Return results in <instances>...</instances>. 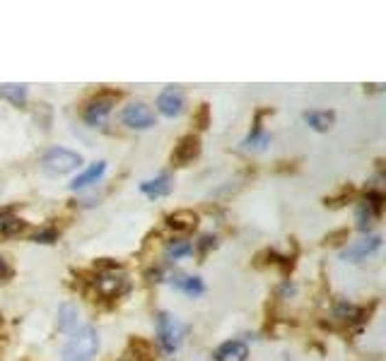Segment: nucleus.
Listing matches in <instances>:
<instances>
[{
    "label": "nucleus",
    "mask_w": 386,
    "mask_h": 361,
    "mask_svg": "<svg viewBox=\"0 0 386 361\" xmlns=\"http://www.w3.org/2000/svg\"><path fill=\"white\" fill-rule=\"evenodd\" d=\"M268 142H271V135H268V132L256 123V126L251 128V135H249L247 140L242 142V150H247V152H261V150H266V147H268Z\"/></svg>",
    "instance_id": "18"
},
{
    "label": "nucleus",
    "mask_w": 386,
    "mask_h": 361,
    "mask_svg": "<svg viewBox=\"0 0 386 361\" xmlns=\"http://www.w3.org/2000/svg\"><path fill=\"white\" fill-rule=\"evenodd\" d=\"M8 275H10V270H8V265H5V260L0 258V279H5Z\"/></svg>",
    "instance_id": "28"
},
{
    "label": "nucleus",
    "mask_w": 386,
    "mask_h": 361,
    "mask_svg": "<svg viewBox=\"0 0 386 361\" xmlns=\"http://www.w3.org/2000/svg\"><path fill=\"white\" fill-rule=\"evenodd\" d=\"M193 253V244H188V241H169L167 244V255L174 260L183 258V255H191Z\"/></svg>",
    "instance_id": "22"
},
{
    "label": "nucleus",
    "mask_w": 386,
    "mask_h": 361,
    "mask_svg": "<svg viewBox=\"0 0 386 361\" xmlns=\"http://www.w3.org/2000/svg\"><path fill=\"white\" fill-rule=\"evenodd\" d=\"M249 356V347L239 340H227L213 351L215 361H247Z\"/></svg>",
    "instance_id": "10"
},
{
    "label": "nucleus",
    "mask_w": 386,
    "mask_h": 361,
    "mask_svg": "<svg viewBox=\"0 0 386 361\" xmlns=\"http://www.w3.org/2000/svg\"><path fill=\"white\" fill-rule=\"evenodd\" d=\"M22 220H15L8 212H0V236H12L17 231H22Z\"/></svg>",
    "instance_id": "20"
},
{
    "label": "nucleus",
    "mask_w": 386,
    "mask_h": 361,
    "mask_svg": "<svg viewBox=\"0 0 386 361\" xmlns=\"http://www.w3.org/2000/svg\"><path fill=\"white\" fill-rule=\"evenodd\" d=\"M140 191L145 193L148 198H164L172 193V178L167 174L157 176V178H150L140 183Z\"/></svg>",
    "instance_id": "15"
},
{
    "label": "nucleus",
    "mask_w": 386,
    "mask_h": 361,
    "mask_svg": "<svg viewBox=\"0 0 386 361\" xmlns=\"http://www.w3.org/2000/svg\"><path fill=\"white\" fill-rule=\"evenodd\" d=\"M0 99H8L12 106L22 108L27 104V87L25 84H3L0 87Z\"/></svg>",
    "instance_id": "19"
},
{
    "label": "nucleus",
    "mask_w": 386,
    "mask_h": 361,
    "mask_svg": "<svg viewBox=\"0 0 386 361\" xmlns=\"http://www.w3.org/2000/svg\"><path fill=\"white\" fill-rule=\"evenodd\" d=\"M355 220H357V229L367 231L372 226V222L376 220V215L365 205V202H360V205H357V210H355Z\"/></svg>",
    "instance_id": "21"
},
{
    "label": "nucleus",
    "mask_w": 386,
    "mask_h": 361,
    "mask_svg": "<svg viewBox=\"0 0 386 361\" xmlns=\"http://www.w3.org/2000/svg\"><path fill=\"white\" fill-rule=\"evenodd\" d=\"M304 123H307L312 130L326 132V130H331L333 123H336V113L333 111H307L304 113Z\"/></svg>",
    "instance_id": "16"
},
{
    "label": "nucleus",
    "mask_w": 386,
    "mask_h": 361,
    "mask_svg": "<svg viewBox=\"0 0 386 361\" xmlns=\"http://www.w3.org/2000/svg\"><path fill=\"white\" fill-rule=\"evenodd\" d=\"M210 246L215 248V236H203V239H201V244H198V248L201 251H208Z\"/></svg>",
    "instance_id": "26"
},
{
    "label": "nucleus",
    "mask_w": 386,
    "mask_h": 361,
    "mask_svg": "<svg viewBox=\"0 0 386 361\" xmlns=\"http://www.w3.org/2000/svg\"><path fill=\"white\" fill-rule=\"evenodd\" d=\"M362 202H365V205L370 207V210L374 212L376 217H379V215H381V210H384V193H379V191H370V193H367V196H365V200H362Z\"/></svg>",
    "instance_id": "23"
},
{
    "label": "nucleus",
    "mask_w": 386,
    "mask_h": 361,
    "mask_svg": "<svg viewBox=\"0 0 386 361\" xmlns=\"http://www.w3.org/2000/svg\"><path fill=\"white\" fill-rule=\"evenodd\" d=\"M183 335H186V325L177 316L167 311L157 313V342L167 354H174L181 347Z\"/></svg>",
    "instance_id": "2"
},
{
    "label": "nucleus",
    "mask_w": 386,
    "mask_h": 361,
    "mask_svg": "<svg viewBox=\"0 0 386 361\" xmlns=\"http://www.w3.org/2000/svg\"><path fill=\"white\" fill-rule=\"evenodd\" d=\"M183 106H186V97L179 87H167L157 97V111L167 118H177L183 111Z\"/></svg>",
    "instance_id": "9"
},
{
    "label": "nucleus",
    "mask_w": 386,
    "mask_h": 361,
    "mask_svg": "<svg viewBox=\"0 0 386 361\" xmlns=\"http://www.w3.org/2000/svg\"><path fill=\"white\" fill-rule=\"evenodd\" d=\"M167 224L172 226L174 231H179V234H186V231L196 229V224H198V215L191 210H177L167 217Z\"/></svg>",
    "instance_id": "14"
},
{
    "label": "nucleus",
    "mask_w": 386,
    "mask_h": 361,
    "mask_svg": "<svg viewBox=\"0 0 386 361\" xmlns=\"http://www.w3.org/2000/svg\"><path fill=\"white\" fill-rule=\"evenodd\" d=\"M155 359V349L150 342L140 340V337H133L128 342V349L121 356V361H152Z\"/></svg>",
    "instance_id": "13"
},
{
    "label": "nucleus",
    "mask_w": 386,
    "mask_h": 361,
    "mask_svg": "<svg viewBox=\"0 0 386 361\" xmlns=\"http://www.w3.org/2000/svg\"><path fill=\"white\" fill-rule=\"evenodd\" d=\"M201 154V140L198 135H183L181 140L174 145L172 152V164L174 166H186L191 164L196 156Z\"/></svg>",
    "instance_id": "8"
},
{
    "label": "nucleus",
    "mask_w": 386,
    "mask_h": 361,
    "mask_svg": "<svg viewBox=\"0 0 386 361\" xmlns=\"http://www.w3.org/2000/svg\"><path fill=\"white\" fill-rule=\"evenodd\" d=\"M80 164H82V156H80L78 152L65 150V147H54V150L46 152L44 159H41L44 171L46 174H54V176L70 174V171H75Z\"/></svg>",
    "instance_id": "3"
},
{
    "label": "nucleus",
    "mask_w": 386,
    "mask_h": 361,
    "mask_svg": "<svg viewBox=\"0 0 386 361\" xmlns=\"http://www.w3.org/2000/svg\"><path fill=\"white\" fill-rule=\"evenodd\" d=\"M104 171H106V161H97V164H92L89 169H84L82 174H78L73 180H70V191H82V188L94 186V183L104 176Z\"/></svg>",
    "instance_id": "11"
},
{
    "label": "nucleus",
    "mask_w": 386,
    "mask_h": 361,
    "mask_svg": "<svg viewBox=\"0 0 386 361\" xmlns=\"http://www.w3.org/2000/svg\"><path fill=\"white\" fill-rule=\"evenodd\" d=\"M121 121L128 128H133V130H148V128L155 126V113L148 104L133 102L121 111Z\"/></svg>",
    "instance_id": "6"
},
{
    "label": "nucleus",
    "mask_w": 386,
    "mask_h": 361,
    "mask_svg": "<svg viewBox=\"0 0 386 361\" xmlns=\"http://www.w3.org/2000/svg\"><path fill=\"white\" fill-rule=\"evenodd\" d=\"M78 318H80L78 306H73V303H63V306L58 308L56 325H58L60 332H75L78 330Z\"/></svg>",
    "instance_id": "17"
},
{
    "label": "nucleus",
    "mask_w": 386,
    "mask_h": 361,
    "mask_svg": "<svg viewBox=\"0 0 386 361\" xmlns=\"http://www.w3.org/2000/svg\"><path fill=\"white\" fill-rule=\"evenodd\" d=\"M56 239H58L56 229H41V231H36V234L32 236V241H34V244H54Z\"/></svg>",
    "instance_id": "25"
},
{
    "label": "nucleus",
    "mask_w": 386,
    "mask_h": 361,
    "mask_svg": "<svg viewBox=\"0 0 386 361\" xmlns=\"http://www.w3.org/2000/svg\"><path fill=\"white\" fill-rule=\"evenodd\" d=\"M379 248H381V236H376V234L365 236V239L355 241V244H350L348 248H343L341 260L343 263H362L365 258L374 255Z\"/></svg>",
    "instance_id": "7"
},
{
    "label": "nucleus",
    "mask_w": 386,
    "mask_h": 361,
    "mask_svg": "<svg viewBox=\"0 0 386 361\" xmlns=\"http://www.w3.org/2000/svg\"><path fill=\"white\" fill-rule=\"evenodd\" d=\"M362 311L355 306H350V303H338L336 306V318L338 321H355V318H360Z\"/></svg>",
    "instance_id": "24"
},
{
    "label": "nucleus",
    "mask_w": 386,
    "mask_h": 361,
    "mask_svg": "<svg viewBox=\"0 0 386 361\" xmlns=\"http://www.w3.org/2000/svg\"><path fill=\"white\" fill-rule=\"evenodd\" d=\"M116 99H119V92H102L97 94V97L92 99V102L84 106L82 111V118L84 123H89V126H102V123L106 121V116L111 113V108L116 106Z\"/></svg>",
    "instance_id": "4"
},
{
    "label": "nucleus",
    "mask_w": 386,
    "mask_h": 361,
    "mask_svg": "<svg viewBox=\"0 0 386 361\" xmlns=\"http://www.w3.org/2000/svg\"><path fill=\"white\" fill-rule=\"evenodd\" d=\"M128 289H130V279L124 270L111 268L97 277V292L104 299H119V296H124Z\"/></svg>",
    "instance_id": "5"
},
{
    "label": "nucleus",
    "mask_w": 386,
    "mask_h": 361,
    "mask_svg": "<svg viewBox=\"0 0 386 361\" xmlns=\"http://www.w3.org/2000/svg\"><path fill=\"white\" fill-rule=\"evenodd\" d=\"M198 123H201L198 128H205V123H208V104H203V106H201V113H198Z\"/></svg>",
    "instance_id": "27"
},
{
    "label": "nucleus",
    "mask_w": 386,
    "mask_h": 361,
    "mask_svg": "<svg viewBox=\"0 0 386 361\" xmlns=\"http://www.w3.org/2000/svg\"><path fill=\"white\" fill-rule=\"evenodd\" d=\"M169 284H172L174 289H179V292L188 294V296H201V294L205 292L203 279L188 277V275H181V272H174L172 277H169Z\"/></svg>",
    "instance_id": "12"
},
{
    "label": "nucleus",
    "mask_w": 386,
    "mask_h": 361,
    "mask_svg": "<svg viewBox=\"0 0 386 361\" xmlns=\"http://www.w3.org/2000/svg\"><path fill=\"white\" fill-rule=\"evenodd\" d=\"M97 351H100V332L92 325H84L70 335L60 361H94Z\"/></svg>",
    "instance_id": "1"
}]
</instances>
